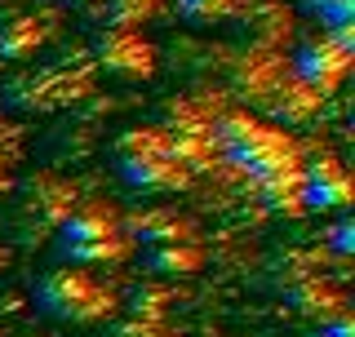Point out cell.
I'll list each match as a JSON object with an SVG mask.
<instances>
[{
    "instance_id": "1",
    "label": "cell",
    "mask_w": 355,
    "mask_h": 337,
    "mask_svg": "<svg viewBox=\"0 0 355 337\" xmlns=\"http://www.w3.org/2000/svg\"><path fill=\"white\" fill-rule=\"evenodd\" d=\"M58 249L71 266L125 262L133 240L120 231V213L107 200H76V209L58 222Z\"/></svg>"
},
{
    "instance_id": "2",
    "label": "cell",
    "mask_w": 355,
    "mask_h": 337,
    "mask_svg": "<svg viewBox=\"0 0 355 337\" xmlns=\"http://www.w3.org/2000/svg\"><path fill=\"white\" fill-rule=\"evenodd\" d=\"M36 306L53 324H98V320L116 316L120 297L111 288H103L89 271H80V266H58V271L40 275Z\"/></svg>"
},
{
    "instance_id": "3",
    "label": "cell",
    "mask_w": 355,
    "mask_h": 337,
    "mask_svg": "<svg viewBox=\"0 0 355 337\" xmlns=\"http://www.w3.org/2000/svg\"><path fill=\"white\" fill-rule=\"evenodd\" d=\"M222 155H227L240 173H249L253 182H266V178L284 173V168L306 164L302 160V142H297L288 129H280V125H266V120H258V125L249 129V138L236 142V147L222 151Z\"/></svg>"
},
{
    "instance_id": "4",
    "label": "cell",
    "mask_w": 355,
    "mask_h": 337,
    "mask_svg": "<svg viewBox=\"0 0 355 337\" xmlns=\"http://www.w3.org/2000/svg\"><path fill=\"white\" fill-rule=\"evenodd\" d=\"M94 62L116 80H151L155 76V44L142 31H116L107 27L94 40Z\"/></svg>"
},
{
    "instance_id": "5",
    "label": "cell",
    "mask_w": 355,
    "mask_h": 337,
    "mask_svg": "<svg viewBox=\"0 0 355 337\" xmlns=\"http://www.w3.org/2000/svg\"><path fill=\"white\" fill-rule=\"evenodd\" d=\"M351 62H355V53H347L342 44H333L329 36H311V40L297 44V53H293V80H302L306 89H315V94L324 98L347 80Z\"/></svg>"
},
{
    "instance_id": "6",
    "label": "cell",
    "mask_w": 355,
    "mask_h": 337,
    "mask_svg": "<svg viewBox=\"0 0 355 337\" xmlns=\"http://www.w3.org/2000/svg\"><path fill=\"white\" fill-rule=\"evenodd\" d=\"M351 200H355V182L338 155L320 151L311 164H302V205L306 209L342 213V209H351Z\"/></svg>"
},
{
    "instance_id": "7",
    "label": "cell",
    "mask_w": 355,
    "mask_h": 337,
    "mask_svg": "<svg viewBox=\"0 0 355 337\" xmlns=\"http://www.w3.org/2000/svg\"><path fill=\"white\" fill-rule=\"evenodd\" d=\"M116 168L142 196H173V191H187L196 182V168H187L173 155H120Z\"/></svg>"
},
{
    "instance_id": "8",
    "label": "cell",
    "mask_w": 355,
    "mask_h": 337,
    "mask_svg": "<svg viewBox=\"0 0 355 337\" xmlns=\"http://www.w3.org/2000/svg\"><path fill=\"white\" fill-rule=\"evenodd\" d=\"M120 231L133 240V249H160V244H187L196 240V222L178 209H129L120 213Z\"/></svg>"
},
{
    "instance_id": "9",
    "label": "cell",
    "mask_w": 355,
    "mask_h": 337,
    "mask_svg": "<svg viewBox=\"0 0 355 337\" xmlns=\"http://www.w3.org/2000/svg\"><path fill=\"white\" fill-rule=\"evenodd\" d=\"M67 98V76L58 71H18L5 85V103L18 111H49Z\"/></svg>"
},
{
    "instance_id": "10",
    "label": "cell",
    "mask_w": 355,
    "mask_h": 337,
    "mask_svg": "<svg viewBox=\"0 0 355 337\" xmlns=\"http://www.w3.org/2000/svg\"><path fill=\"white\" fill-rule=\"evenodd\" d=\"M284 302H288V306H293L302 320H320V324H324L329 316H338V311H347L342 288H333L329 279H320V275L293 279V284L284 288Z\"/></svg>"
},
{
    "instance_id": "11",
    "label": "cell",
    "mask_w": 355,
    "mask_h": 337,
    "mask_svg": "<svg viewBox=\"0 0 355 337\" xmlns=\"http://www.w3.org/2000/svg\"><path fill=\"white\" fill-rule=\"evenodd\" d=\"M266 107H271L284 125H311V120L320 116V107H324V98H320L315 89H306L302 80L288 76V80H280L271 94H266Z\"/></svg>"
},
{
    "instance_id": "12",
    "label": "cell",
    "mask_w": 355,
    "mask_h": 337,
    "mask_svg": "<svg viewBox=\"0 0 355 337\" xmlns=\"http://www.w3.org/2000/svg\"><path fill=\"white\" fill-rule=\"evenodd\" d=\"M44 40H49V22L44 18H36V14L9 18L0 27V58L5 62H31Z\"/></svg>"
},
{
    "instance_id": "13",
    "label": "cell",
    "mask_w": 355,
    "mask_h": 337,
    "mask_svg": "<svg viewBox=\"0 0 355 337\" xmlns=\"http://www.w3.org/2000/svg\"><path fill=\"white\" fill-rule=\"evenodd\" d=\"M142 266L151 275H164V279H178V275H196L205 266V249L200 240H187V244H160V249H142Z\"/></svg>"
},
{
    "instance_id": "14",
    "label": "cell",
    "mask_w": 355,
    "mask_h": 337,
    "mask_svg": "<svg viewBox=\"0 0 355 337\" xmlns=\"http://www.w3.org/2000/svg\"><path fill=\"white\" fill-rule=\"evenodd\" d=\"M27 209L36 213V218H44L49 227H58L67 213L76 209V187L58 182V178H40V182H31V191H27Z\"/></svg>"
},
{
    "instance_id": "15",
    "label": "cell",
    "mask_w": 355,
    "mask_h": 337,
    "mask_svg": "<svg viewBox=\"0 0 355 337\" xmlns=\"http://www.w3.org/2000/svg\"><path fill=\"white\" fill-rule=\"evenodd\" d=\"M280 80H284V71H280V58H275L271 49L249 53V58L236 67V89H240V94H249V98H266Z\"/></svg>"
},
{
    "instance_id": "16",
    "label": "cell",
    "mask_w": 355,
    "mask_h": 337,
    "mask_svg": "<svg viewBox=\"0 0 355 337\" xmlns=\"http://www.w3.org/2000/svg\"><path fill=\"white\" fill-rule=\"evenodd\" d=\"M258 196H262L266 209L288 213V218L306 213V205H302V164L284 168V173H275V178H266V182H258Z\"/></svg>"
},
{
    "instance_id": "17",
    "label": "cell",
    "mask_w": 355,
    "mask_h": 337,
    "mask_svg": "<svg viewBox=\"0 0 355 337\" xmlns=\"http://www.w3.org/2000/svg\"><path fill=\"white\" fill-rule=\"evenodd\" d=\"M164 9V0H103V18L116 31H138L142 22H151Z\"/></svg>"
},
{
    "instance_id": "18",
    "label": "cell",
    "mask_w": 355,
    "mask_h": 337,
    "mask_svg": "<svg viewBox=\"0 0 355 337\" xmlns=\"http://www.w3.org/2000/svg\"><path fill=\"white\" fill-rule=\"evenodd\" d=\"M116 155H169V129H155V125L125 129L116 138Z\"/></svg>"
},
{
    "instance_id": "19",
    "label": "cell",
    "mask_w": 355,
    "mask_h": 337,
    "mask_svg": "<svg viewBox=\"0 0 355 337\" xmlns=\"http://www.w3.org/2000/svg\"><path fill=\"white\" fill-rule=\"evenodd\" d=\"M164 311H169V288L160 284H142L129 293V320H151L164 324Z\"/></svg>"
},
{
    "instance_id": "20",
    "label": "cell",
    "mask_w": 355,
    "mask_h": 337,
    "mask_svg": "<svg viewBox=\"0 0 355 337\" xmlns=\"http://www.w3.org/2000/svg\"><path fill=\"white\" fill-rule=\"evenodd\" d=\"M240 9V0H178V14L196 27H214V22L231 18Z\"/></svg>"
},
{
    "instance_id": "21",
    "label": "cell",
    "mask_w": 355,
    "mask_h": 337,
    "mask_svg": "<svg viewBox=\"0 0 355 337\" xmlns=\"http://www.w3.org/2000/svg\"><path fill=\"white\" fill-rule=\"evenodd\" d=\"M306 14H315L324 22V31H338V27H355V0H302Z\"/></svg>"
},
{
    "instance_id": "22",
    "label": "cell",
    "mask_w": 355,
    "mask_h": 337,
    "mask_svg": "<svg viewBox=\"0 0 355 337\" xmlns=\"http://www.w3.org/2000/svg\"><path fill=\"white\" fill-rule=\"evenodd\" d=\"M107 337H173L169 329H164V324H151V320H116L111 324V333Z\"/></svg>"
},
{
    "instance_id": "23",
    "label": "cell",
    "mask_w": 355,
    "mask_h": 337,
    "mask_svg": "<svg viewBox=\"0 0 355 337\" xmlns=\"http://www.w3.org/2000/svg\"><path fill=\"white\" fill-rule=\"evenodd\" d=\"M329 244H333V253L351 257V253H355V222H351V218H338V227L329 231Z\"/></svg>"
},
{
    "instance_id": "24",
    "label": "cell",
    "mask_w": 355,
    "mask_h": 337,
    "mask_svg": "<svg viewBox=\"0 0 355 337\" xmlns=\"http://www.w3.org/2000/svg\"><path fill=\"white\" fill-rule=\"evenodd\" d=\"M320 337H355V316H351V311L329 316L324 324H320Z\"/></svg>"
},
{
    "instance_id": "25",
    "label": "cell",
    "mask_w": 355,
    "mask_h": 337,
    "mask_svg": "<svg viewBox=\"0 0 355 337\" xmlns=\"http://www.w3.org/2000/svg\"><path fill=\"white\" fill-rule=\"evenodd\" d=\"M5 262H9V253H0V266H5Z\"/></svg>"
},
{
    "instance_id": "26",
    "label": "cell",
    "mask_w": 355,
    "mask_h": 337,
    "mask_svg": "<svg viewBox=\"0 0 355 337\" xmlns=\"http://www.w3.org/2000/svg\"><path fill=\"white\" fill-rule=\"evenodd\" d=\"M0 191H5V173H0Z\"/></svg>"
},
{
    "instance_id": "27",
    "label": "cell",
    "mask_w": 355,
    "mask_h": 337,
    "mask_svg": "<svg viewBox=\"0 0 355 337\" xmlns=\"http://www.w3.org/2000/svg\"><path fill=\"white\" fill-rule=\"evenodd\" d=\"M0 337H5V333H0Z\"/></svg>"
}]
</instances>
